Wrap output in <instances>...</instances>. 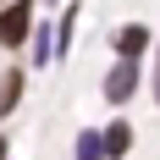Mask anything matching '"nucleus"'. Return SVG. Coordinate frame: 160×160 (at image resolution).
I'll list each match as a JSON object with an SVG mask.
<instances>
[{"label": "nucleus", "instance_id": "3", "mask_svg": "<svg viewBox=\"0 0 160 160\" xmlns=\"http://www.w3.org/2000/svg\"><path fill=\"white\" fill-rule=\"evenodd\" d=\"M116 50H122V61H138V55L149 50V33L144 28H122L116 33Z\"/></svg>", "mask_w": 160, "mask_h": 160}, {"label": "nucleus", "instance_id": "5", "mask_svg": "<svg viewBox=\"0 0 160 160\" xmlns=\"http://www.w3.org/2000/svg\"><path fill=\"white\" fill-rule=\"evenodd\" d=\"M17 99H22V72H6V83H0V116L11 111Z\"/></svg>", "mask_w": 160, "mask_h": 160}, {"label": "nucleus", "instance_id": "1", "mask_svg": "<svg viewBox=\"0 0 160 160\" xmlns=\"http://www.w3.org/2000/svg\"><path fill=\"white\" fill-rule=\"evenodd\" d=\"M28 28H33V11L22 6V0H11V6L0 11V44H22Z\"/></svg>", "mask_w": 160, "mask_h": 160}, {"label": "nucleus", "instance_id": "8", "mask_svg": "<svg viewBox=\"0 0 160 160\" xmlns=\"http://www.w3.org/2000/svg\"><path fill=\"white\" fill-rule=\"evenodd\" d=\"M0 160H6V138H0Z\"/></svg>", "mask_w": 160, "mask_h": 160}, {"label": "nucleus", "instance_id": "7", "mask_svg": "<svg viewBox=\"0 0 160 160\" xmlns=\"http://www.w3.org/2000/svg\"><path fill=\"white\" fill-rule=\"evenodd\" d=\"M155 99H160V61H155Z\"/></svg>", "mask_w": 160, "mask_h": 160}, {"label": "nucleus", "instance_id": "6", "mask_svg": "<svg viewBox=\"0 0 160 160\" xmlns=\"http://www.w3.org/2000/svg\"><path fill=\"white\" fill-rule=\"evenodd\" d=\"M78 160H105V144H99V132H83V144H78Z\"/></svg>", "mask_w": 160, "mask_h": 160}, {"label": "nucleus", "instance_id": "2", "mask_svg": "<svg viewBox=\"0 0 160 160\" xmlns=\"http://www.w3.org/2000/svg\"><path fill=\"white\" fill-rule=\"evenodd\" d=\"M132 88H138V66L122 61L111 78H105V94H111V99H132Z\"/></svg>", "mask_w": 160, "mask_h": 160}, {"label": "nucleus", "instance_id": "4", "mask_svg": "<svg viewBox=\"0 0 160 160\" xmlns=\"http://www.w3.org/2000/svg\"><path fill=\"white\" fill-rule=\"evenodd\" d=\"M99 144H105V155H127V149H132V127H122V122H116V127L99 132Z\"/></svg>", "mask_w": 160, "mask_h": 160}]
</instances>
